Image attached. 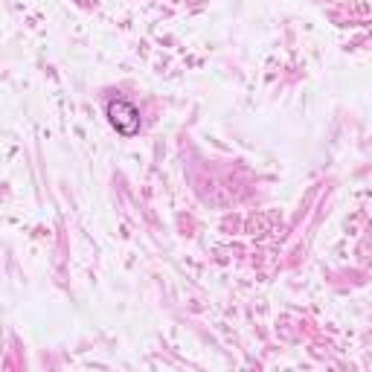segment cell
<instances>
[{"label":"cell","instance_id":"1","mask_svg":"<svg viewBox=\"0 0 372 372\" xmlns=\"http://www.w3.org/2000/svg\"><path fill=\"white\" fill-rule=\"evenodd\" d=\"M108 122L122 137H134L140 131V111L128 99H111L108 102Z\"/></svg>","mask_w":372,"mask_h":372}]
</instances>
